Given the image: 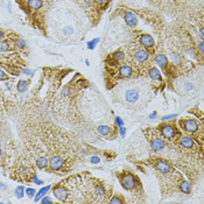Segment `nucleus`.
Here are the masks:
<instances>
[{
  "label": "nucleus",
  "mask_w": 204,
  "mask_h": 204,
  "mask_svg": "<svg viewBox=\"0 0 204 204\" xmlns=\"http://www.w3.org/2000/svg\"><path fill=\"white\" fill-rule=\"evenodd\" d=\"M120 183L126 190H133L137 186V180L132 174L125 173L120 176Z\"/></svg>",
  "instance_id": "obj_1"
},
{
  "label": "nucleus",
  "mask_w": 204,
  "mask_h": 204,
  "mask_svg": "<svg viewBox=\"0 0 204 204\" xmlns=\"http://www.w3.org/2000/svg\"><path fill=\"white\" fill-rule=\"evenodd\" d=\"M181 125L183 127V129L189 133H195L198 129V123L195 119H184L181 121Z\"/></svg>",
  "instance_id": "obj_2"
},
{
  "label": "nucleus",
  "mask_w": 204,
  "mask_h": 204,
  "mask_svg": "<svg viewBox=\"0 0 204 204\" xmlns=\"http://www.w3.org/2000/svg\"><path fill=\"white\" fill-rule=\"evenodd\" d=\"M140 98V92L137 89H128L125 92V100L129 104H135Z\"/></svg>",
  "instance_id": "obj_3"
},
{
  "label": "nucleus",
  "mask_w": 204,
  "mask_h": 204,
  "mask_svg": "<svg viewBox=\"0 0 204 204\" xmlns=\"http://www.w3.org/2000/svg\"><path fill=\"white\" fill-rule=\"evenodd\" d=\"M53 194H54V196H55L58 201H61V202L65 201L67 197H68V190L64 188V187H61V186L55 187V188L53 189Z\"/></svg>",
  "instance_id": "obj_4"
},
{
  "label": "nucleus",
  "mask_w": 204,
  "mask_h": 204,
  "mask_svg": "<svg viewBox=\"0 0 204 204\" xmlns=\"http://www.w3.org/2000/svg\"><path fill=\"white\" fill-rule=\"evenodd\" d=\"M124 20H125L126 25L129 27H135L138 25V16L135 15L133 12L127 11L124 14Z\"/></svg>",
  "instance_id": "obj_5"
},
{
  "label": "nucleus",
  "mask_w": 204,
  "mask_h": 204,
  "mask_svg": "<svg viewBox=\"0 0 204 204\" xmlns=\"http://www.w3.org/2000/svg\"><path fill=\"white\" fill-rule=\"evenodd\" d=\"M139 40H140V43H141L145 48L154 47V43H155V42H154V39H153V36L149 35V34H141Z\"/></svg>",
  "instance_id": "obj_6"
},
{
  "label": "nucleus",
  "mask_w": 204,
  "mask_h": 204,
  "mask_svg": "<svg viewBox=\"0 0 204 204\" xmlns=\"http://www.w3.org/2000/svg\"><path fill=\"white\" fill-rule=\"evenodd\" d=\"M161 134L163 135L165 139H172L175 137L176 131L172 125H163L161 127Z\"/></svg>",
  "instance_id": "obj_7"
},
{
  "label": "nucleus",
  "mask_w": 204,
  "mask_h": 204,
  "mask_svg": "<svg viewBox=\"0 0 204 204\" xmlns=\"http://www.w3.org/2000/svg\"><path fill=\"white\" fill-rule=\"evenodd\" d=\"M63 159L60 156H53L49 160V167L53 169V170H60L63 167Z\"/></svg>",
  "instance_id": "obj_8"
},
{
  "label": "nucleus",
  "mask_w": 204,
  "mask_h": 204,
  "mask_svg": "<svg viewBox=\"0 0 204 204\" xmlns=\"http://www.w3.org/2000/svg\"><path fill=\"white\" fill-rule=\"evenodd\" d=\"M132 67L129 64H123L120 68H119V75L121 78H129L132 76Z\"/></svg>",
  "instance_id": "obj_9"
},
{
  "label": "nucleus",
  "mask_w": 204,
  "mask_h": 204,
  "mask_svg": "<svg viewBox=\"0 0 204 204\" xmlns=\"http://www.w3.org/2000/svg\"><path fill=\"white\" fill-rule=\"evenodd\" d=\"M165 146H166L165 141H163L162 139H160V138H154V139H152V141H151V148H152L153 151H155V152L162 151V149L165 148Z\"/></svg>",
  "instance_id": "obj_10"
},
{
  "label": "nucleus",
  "mask_w": 204,
  "mask_h": 204,
  "mask_svg": "<svg viewBox=\"0 0 204 204\" xmlns=\"http://www.w3.org/2000/svg\"><path fill=\"white\" fill-rule=\"evenodd\" d=\"M180 145H181L183 148L190 149V148H192V147L195 146V141H194L192 138L184 135V137H181V139H180Z\"/></svg>",
  "instance_id": "obj_11"
},
{
  "label": "nucleus",
  "mask_w": 204,
  "mask_h": 204,
  "mask_svg": "<svg viewBox=\"0 0 204 204\" xmlns=\"http://www.w3.org/2000/svg\"><path fill=\"white\" fill-rule=\"evenodd\" d=\"M148 57H149V54H148V51H146V50H143V49L138 50V51L135 53V55H134V58H135V61H137V62H139V63L146 62V61L148 60Z\"/></svg>",
  "instance_id": "obj_12"
},
{
  "label": "nucleus",
  "mask_w": 204,
  "mask_h": 204,
  "mask_svg": "<svg viewBox=\"0 0 204 204\" xmlns=\"http://www.w3.org/2000/svg\"><path fill=\"white\" fill-rule=\"evenodd\" d=\"M156 169L162 174H167L172 170V166L166 161H159L156 163Z\"/></svg>",
  "instance_id": "obj_13"
},
{
  "label": "nucleus",
  "mask_w": 204,
  "mask_h": 204,
  "mask_svg": "<svg viewBox=\"0 0 204 204\" xmlns=\"http://www.w3.org/2000/svg\"><path fill=\"white\" fill-rule=\"evenodd\" d=\"M51 184H48L47 187H43V188H41L39 191H37V194H35V196H34V202L35 203H37V202H40V200L43 197V196H46L47 195V192L51 189Z\"/></svg>",
  "instance_id": "obj_14"
},
{
  "label": "nucleus",
  "mask_w": 204,
  "mask_h": 204,
  "mask_svg": "<svg viewBox=\"0 0 204 204\" xmlns=\"http://www.w3.org/2000/svg\"><path fill=\"white\" fill-rule=\"evenodd\" d=\"M155 62L159 64L160 68H166L168 65V58L163 54H157L155 56Z\"/></svg>",
  "instance_id": "obj_15"
},
{
  "label": "nucleus",
  "mask_w": 204,
  "mask_h": 204,
  "mask_svg": "<svg viewBox=\"0 0 204 204\" xmlns=\"http://www.w3.org/2000/svg\"><path fill=\"white\" fill-rule=\"evenodd\" d=\"M148 75H149V77L153 79V80H159V82H161V79H162L161 71H160L157 68H152V69L149 70Z\"/></svg>",
  "instance_id": "obj_16"
},
{
  "label": "nucleus",
  "mask_w": 204,
  "mask_h": 204,
  "mask_svg": "<svg viewBox=\"0 0 204 204\" xmlns=\"http://www.w3.org/2000/svg\"><path fill=\"white\" fill-rule=\"evenodd\" d=\"M27 5L31 10H40L42 7V0H27Z\"/></svg>",
  "instance_id": "obj_17"
},
{
  "label": "nucleus",
  "mask_w": 204,
  "mask_h": 204,
  "mask_svg": "<svg viewBox=\"0 0 204 204\" xmlns=\"http://www.w3.org/2000/svg\"><path fill=\"white\" fill-rule=\"evenodd\" d=\"M111 131H112V128L106 125H100V126H98V128H97L98 134H100V135H103V137L109 135L111 133Z\"/></svg>",
  "instance_id": "obj_18"
},
{
  "label": "nucleus",
  "mask_w": 204,
  "mask_h": 204,
  "mask_svg": "<svg viewBox=\"0 0 204 204\" xmlns=\"http://www.w3.org/2000/svg\"><path fill=\"white\" fill-rule=\"evenodd\" d=\"M111 57H112V60H114L116 62L121 63L124 60H125V54H124L123 51L118 50V51H114V53L111 55Z\"/></svg>",
  "instance_id": "obj_19"
},
{
  "label": "nucleus",
  "mask_w": 204,
  "mask_h": 204,
  "mask_svg": "<svg viewBox=\"0 0 204 204\" xmlns=\"http://www.w3.org/2000/svg\"><path fill=\"white\" fill-rule=\"evenodd\" d=\"M48 163H49V161H48V159L46 156H41L36 160V166H37L39 169H45V168H47Z\"/></svg>",
  "instance_id": "obj_20"
},
{
  "label": "nucleus",
  "mask_w": 204,
  "mask_h": 204,
  "mask_svg": "<svg viewBox=\"0 0 204 204\" xmlns=\"http://www.w3.org/2000/svg\"><path fill=\"white\" fill-rule=\"evenodd\" d=\"M180 190L183 192V194H189L191 191V184L189 183L188 181H182L180 183Z\"/></svg>",
  "instance_id": "obj_21"
},
{
  "label": "nucleus",
  "mask_w": 204,
  "mask_h": 204,
  "mask_svg": "<svg viewBox=\"0 0 204 204\" xmlns=\"http://www.w3.org/2000/svg\"><path fill=\"white\" fill-rule=\"evenodd\" d=\"M16 88H18V91L19 92H25L27 90V88H28V82L27 80H23V79L22 80H19Z\"/></svg>",
  "instance_id": "obj_22"
},
{
  "label": "nucleus",
  "mask_w": 204,
  "mask_h": 204,
  "mask_svg": "<svg viewBox=\"0 0 204 204\" xmlns=\"http://www.w3.org/2000/svg\"><path fill=\"white\" fill-rule=\"evenodd\" d=\"M15 196L18 198H22L25 196V187L19 186L15 188Z\"/></svg>",
  "instance_id": "obj_23"
},
{
  "label": "nucleus",
  "mask_w": 204,
  "mask_h": 204,
  "mask_svg": "<svg viewBox=\"0 0 204 204\" xmlns=\"http://www.w3.org/2000/svg\"><path fill=\"white\" fill-rule=\"evenodd\" d=\"M182 86H183V92H189V91L194 90V88H195V85L192 83H190V82H184L182 84Z\"/></svg>",
  "instance_id": "obj_24"
},
{
  "label": "nucleus",
  "mask_w": 204,
  "mask_h": 204,
  "mask_svg": "<svg viewBox=\"0 0 204 204\" xmlns=\"http://www.w3.org/2000/svg\"><path fill=\"white\" fill-rule=\"evenodd\" d=\"M74 31H75V29H74L72 26H67V27H64V29H63V34H64L65 36H70V35L74 34Z\"/></svg>",
  "instance_id": "obj_25"
},
{
  "label": "nucleus",
  "mask_w": 204,
  "mask_h": 204,
  "mask_svg": "<svg viewBox=\"0 0 204 204\" xmlns=\"http://www.w3.org/2000/svg\"><path fill=\"white\" fill-rule=\"evenodd\" d=\"M170 60L173 61V63L175 65H178L181 63V56L178 54H172L170 55Z\"/></svg>",
  "instance_id": "obj_26"
},
{
  "label": "nucleus",
  "mask_w": 204,
  "mask_h": 204,
  "mask_svg": "<svg viewBox=\"0 0 204 204\" xmlns=\"http://www.w3.org/2000/svg\"><path fill=\"white\" fill-rule=\"evenodd\" d=\"M98 42H99V37H96V39H94V40L89 41V42H88V48H89L90 50H92V49H94L96 46L98 45Z\"/></svg>",
  "instance_id": "obj_27"
},
{
  "label": "nucleus",
  "mask_w": 204,
  "mask_h": 204,
  "mask_svg": "<svg viewBox=\"0 0 204 204\" xmlns=\"http://www.w3.org/2000/svg\"><path fill=\"white\" fill-rule=\"evenodd\" d=\"M15 46L18 48H20V49H25V48L27 47L26 41H25L23 39H18V40L15 41Z\"/></svg>",
  "instance_id": "obj_28"
},
{
  "label": "nucleus",
  "mask_w": 204,
  "mask_h": 204,
  "mask_svg": "<svg viewBox=\"0 0 204 204\" xmlns=\"http://www.w3.org/2000/svg\"><path fill=\"white\" fill-rule=\"evenodd\" d=\"M10 49V43L7 41L0 40V51H7Z\"/></svg>",
  "instance_id": "obj_29"
},
{
  "label": "nucleus",
  "mask_w": 204,
  "mask_h": 204,
  "mask_svg": "<svg viewBox=\"0 0 204 204\" xmlns=\"http://www.w3.org/2000/svg\"><path fill=\"white\" fill-rule=\"evenodd\" d=\"M96 192H97V195H98L99 197L104 196V195H105V190H104V187H103V186H97V187H96Z\"/></svg>",
  "instance_id": "obj_30"
},
{
  "label": "nucleus",
  "mask_w": 204,
  "mask_h": 204,
  "mask_svg": "<svg viewBox=\"0 0 204 204\" xmlns=\"http://www.w3.org/2000/svg\"><path fill=\"white\" fill-rule=\"evenodd\" d=\"M111 204H121L123 203V200L119 197V196H113L112 198L110 200Z\"/></svg>",
  "instance_id": "obj_31"
},
{
  "label": "nucleus",
  "mask_w": 204,
  "mask_h": 204,
  "mask_svg": "<svg viewBox=\"0 0 204 204\" xmlns=\"http://www.w3.org/2000/svg\"><path fill=\"white\" fill-rule=\"evenodd\" d=\"M25 192H26V195H27L28 197H34V196H35V194H36L35 189H33V188L25 189Z\"/></svg>",
  "instance_id": "obj_32"
},
{
  "label": "nucleus",
  "mask_w": 204,
  "mask_h": 204,
  "mask_svg": "<svg viewBox=\"0 0 204 204\" xmlns=\"http://www.w3.org/2000/svg\"><path fill=\"white\" fill-rule=\"evenodd\" d=\"M40 202H41L42 204H47V203L48 204H51V203H53V200H51L50 197H48V196H43V197L40 200Z\"/></svg>",
  "instance_id": "obj_33"
},
{
  "label": "nucleus",
  "mask_w": 204,
  "mask_h": 204,
  "mask_svg": "<svg viewBox=\"0 0 204 204\" xmlns=\"http://www.w3.org/2000/svg\"><path fill=\"white\" fill-rule=\"evenodd\" d=\"M177 117V114H167V116H163L161 119L163 120V121H166V120H172V119H174V118H176Z\"/></svg>",
  "instance_id": "obj_34"
},
{
  "label": "nucleus",
  "mask_w": 204,
  "mask_h": 204,
  "mask_svg": "<svg viewBox=\"0 0 204 204\" xmlns=\"http://www.w3.org/2000/svg\"><path fill=\"white\" fill-rule=\"evenodd\" d=\"M90 162L94 163V165H97V163L100 162V157L97 156V155H94V156H91V159H90Z\"/></svg>",
  "instance_id": "obj_35"
},
{
  "label": "nucleus",
  "mask_w": 204,
  "mask_h": 204,
  "mask_svg": "<svg viewBox=\"0 0 204 204\" xmlns=\"http://www.w3.org/2000/svg\"><path fill=\"white\" fill-rule=\"evenodd\" d=\"M6 68L8 69V71H10V72H12V74H13V75H15V76L20 74V70H19V69H15V68H11V67H6Z\"/></svg>",
  "instance_id": "obj_36"
},
{
  "label": "nucleus",
  "mask_w": 204,
  "mask_h": 204,
  "mask_svg": "<svg viewBox=\"0 0 204 204\" xmlns=\"http://www.w3.org/2000/svg\"><path fill=\"white\" fill-rule=\"evenodd\" d=\"M119 133H120V137H121V138H125V135H126L125 126H120V128H119Z\"/></svg>",
  "instance_id": "obj_37"
},
{
  "label": "nucleus",
  "mask_w": 204,
  "mask_h": 204,
  "mask_svg": "<svg viewBox=\"0 0 204 204\" xmlns=\"http://www.w3.org/2000/svg\"><path fill=\"white\" fill-rule=\"evenodd\" d=\"M116 124L119 126V127L120 126H124V120L120 117H116Z\"/></svg>",
  "instance_id": "obj_38"
},
{
  "label": "nucleus",
  "mask_w": 204,
  "mask_h": 204,
  "mask_svg": "<svg viewBox=\"0 0 204 204\" xmlns=\"http://www.w3.org/2000/svg\"><path fill=\"white\" fill-rule=\"evenodd\" d=\"M33 182H34L35 184H39V186L43 184V182H42L41 180H39V178H37V176H34V177H33Z\"/></svg>",
  "instance_id": "obj_39"
},
{
  "label": "nucleus",
  "mask_w": 204,
  "mask_h": 204,
  "mask_svg": "<svg viewBox=\"0 0 204 204\" xmlns=\"http://www.w3.org/2000/svg\"><path fill=\"white\" fill-rule=\"evenodd\" d=\"M22 74L26 75V76H31L33 75V70H31V69H23Z\"/></svg>",
  "instance_id": "obj_40"
},
{
  "label": "nucleus",
  "mask_w": 204,
  "mask_h": 204,
  "mask_svg": "<svg viewBox=\"0 0 204 204\" xmlns=\"http://www.w3.org/2000/svg\"><path fill=\"white\" fill-rule=\"evenodd\" d=\"M198 49H200V51L203 54L204 53V43H203V40H201V42H200V45H198Z\"/></svg>",
  "instance_id": "obj_41"
},
{
  "label": "nucleus",
  "mask_w": 204,
  "mask_h": 204,
  "mask_svg": "<svg viewBox=\"0 0 204 204\" xmlns=\"http://www.w3.org/2000/svg\"><path fill=\"white\" fill-rule=\"evenodd\" d=\"M6 77H7V76H6V74H5V71L0 69V79H6Z\"/></svg>",
  "instance_id": "obj_42"
},
{
  "label": "nucleus",
  "mask_w": 204,
  "mask_h": 204,
  "mask_svg": "<svg viewBox=\"0 0 204 204\" xmlns=\"http://www.w3.org/2000/svg\"><path fill=\"white\" fill-rule=\"evenodd\" d=\"M156 116H157L156 112H153V113H151V114H149V119H155V118H156Z\"/></svg>",
  "instance_id": "obj_43"
},
{
  "label": "nucleus",
  "mask_w": 204,
  "mask_h": 204,
  "mask_svg": "<svg viewBox=\"0 0 204 204\" xmlns=\"http://www.w3.org/2000/svg\"><path fill=\"white\" fill-rule=\"evenodd\" d=\"M6 189H7L6 184H5V183H2V182H0V190H6Z\"/></svg>",
  "instance_id": "obj_44"
},
{
  "label": "nucleus",
  "mask_w": 204,
  "mask_h": 204,
  "mask_svg": "<svg viewBox=\"0 0 204 204\" xmlns=\"http://www.w3.org/2000/svg\"><path fill=\"white\" fill-rule=\"evenodd\" d=\"M200 34H201V39L203 40V37H204V29L202 28V27L200 28Z\"/></svg>",
  "instance_id": "obj_45"
},
{
  "label": "nucleus",
  "mask_w": 204,
  "mask_h": 204,
  "mask_svg": "<svg viewBox=\"0 0 204 204\" xmlns=\"http://www.w3.org/2000/svg\"><path fill=\"white\" fill-rule=\"evenodd\" d=\"M96 1H97L98 4H100V5H103V4H106L109 0H96Z\"/></svg>",
  "instance_id": "obj_46"
},
{
  "label": "nucleus",
  "mask_w": 204,
  "mask_h": 204,
  "mask_svg": "<svg viewBox=\"0 0 204 204\" xmlns=\"http://www.w3.org/2000/svg\"><path fill=\"white\" fill-rule=\"evenodd\" d=\"M2 37H4V31L0 29V40H2Z\"/></svg>",
  "instance_id": "obj_47"
},
{
  "label": "nucleus",
  "mask_w": 204,
  "mask_h": 204,
  "mask_svg": "<svg viewBox=\"0 0 204 204\" xmlns=\"http://www.w3.org/2000/svg\"><path fill=\"white\" fill-rule=\"evenodd\" d=\"M85 64H86V65H90V62H89V60H85Z\"/></svg>",
  "instance_id": "obj_48"
},
{
  "label": "nucleus",
  "mask_w": 204,
  "mask_h": 204,
  "mask_svg": "<svg viewBox=\"0 0 204 204\" xmlns=\"http://www.w3.org/2000/svg\"><path fill=\"white\" fill-rule=\"evenodd\" d=\"M0 156H1V149H0Z\"/></svg>",
  "instance_id": "obj_49"
}]
</instances>
